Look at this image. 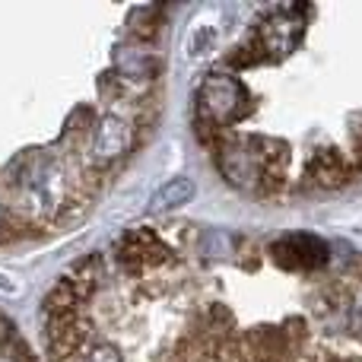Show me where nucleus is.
<instances>
[{
  "label": "nucleus",
  "mask_w": 362,
  "mask_h": 362,
  "mask_svg": "<svg viewBox=\"0 0 362 362\" xmlns=\"http://www.w3.org/2000/svg\"><path fill=\"white\" fill-rule=\"evenodd\" d=\"M48 362H362V251L187 219L124 229L57 276Z\"/></svg>",
  "instance_id": "f257e3e1"
},
{
  "label": "nucleus",
  "mask_w": 362,
  "mask_h": 362,
  "mask_svg": "<svg viewBox=\"0 0 362 362\" xmlns=\"http://www.w3.org/2000/svg\"><path fill=\"white\" fill-rule=\"evenodd\" d=\"M194 191H197V185H194L191 178H172V181H165V185L159 187L156 194H153V200H150V213L156 216V213L172 210V206L191 204Z\"/></svg>",
  "instance_id": "f03ea898"
},
{
  "label": "nucleus",
  "mask_w": 362,
  "mask_h": 362,
  "mask_svg": "<svg viewBox=\"0 0 362 362\" xmlns=\"http://www.w3.org/2000/svg\"><path fill=\"white\" fill-rule=\"evenodd\" d=\"M0 362H35L29 344L19 337L16 325H10L4 315H0Z\"/></svg>",
  "instance_id": "7ed1b4c3"
}]
</instances>
